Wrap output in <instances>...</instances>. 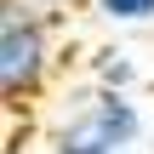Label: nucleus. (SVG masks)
I'll list each match as a JSON object with an SVG mask.
<instances>
[{
    "label": "nucleus",
    "instance_id": "7ed1b4c3",
    "mask_svg": "<svg viewBox=\"0 0 154 154\" xmlns=\"http://www.w3.org/2000/svg\"><path fill=\"white\" fill-rule=\"evenodd\" d=\"M91 74H97V86H103V91H131V80H137V63H131V51L109 46V51H97Z\"/></svg>",
    "mask_w": 154,
    "mask_h": 154
},
{
    "label": "nucleus",
    "instance_id": "20e7f679",
    "mask_svg": "<svg viewBox=\"0 0 154 154\" xmlns=\"http://www.w3.org/2000/svg\"><path fill=\"white\" fill-rule=\"evenodd\" d=\"M91 11L109 17V23H149L154 17V0H91Z\"/></svg>",
    "mask_w": 154,
    "mask_h": 154
},
{
    "label": "nucleus",
    "instance_id": "f03ea898",
    "mask_svg": "<svg viewBox=\"0 0 154 154\" xmlns=\"http://www.w3.org/2000/svg\"><path fill=\"white\" fill-rule=\"evenodd\" d=\"M143 137V114L126 91H86L69 103V114L57 120L51 131V149L57 154H109V149H131Z\"/></svg>",
    "mask_w": 154,
    "mask_h": 154
},
{
    "label": "nucleus",
    "instance_id": "423d86ee",
    "mask_svg": "<svg viewBox=\"0 0 154 154\" xmlns=\"http://www.w3.org/2000/svg\"><path fill=\"white\" fill-rule=\"evenodd\" d=\"M109 154H131V149H109Z\"/></svg>",
    "mask_w": 154,
    "mask_h": 154
},
{
    "label": "nucleus",
    "instance_id": "f257e3e1",
    "mask_svg": "<svg viewBox=\"0 0 154 154\" xmlns=\"http://www.w3.org/2000/svg\"><path fill=\"white\" fill-rule=\"evenodd\" d=\"M51 74V17L29 0L0 6V97L17 109Z\"/></svg>",
    "mask_w": 154,
    "mask_h": 154
},
{
    "label": "nucleus",
    "instance_id": "39448f33",
    "mask_svg": "<svg viewBox=\"0 0 154 154\" xmlns=\"http://www.w3.org/2000/svg\"><path fill=\"white\" fill-rule=\"evenodd\" d=\"M29 6H40V11H63V6H80V0H29Z\"/></svg>",
    "mask_w": 154,
    "mask_h": 154
}]
</instances>
